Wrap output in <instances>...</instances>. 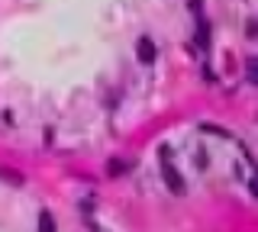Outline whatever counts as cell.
I'll return each instance as SVG.
<instances>
[{
	"mask_svg": "<svg viewBox=\"0 0 258 232\" xmlns=\"http://www.w3.org/2000/svg\"><path fill=\"white\" fill-rule=\"evenodd\" d=\"M200 132H213V135H223V139H229V132L220 129V126H213V123H204V126H200Z\"/></svg>",
	"mask_w": 258,
	"mask_h": 232,
	"instance_id": "5",
	"label": "cell"
},
{
	"mask_svg": "<svg viewBox=\"0 0 258 232\" xmlns=\"http://www.w3.org/2000/svg\"><path fill=\"white\" fill-rule=\"evenodd\" d=\"M136 58H139L142 65H155L158 49H155V42H152L149 36H139V42H136Z\"/></svg>",
	"mask_w": 258,
	"mask_h": 232,
	"instance_id": "1",
	"label": "cell"
},
{
	"mask_svg": "<svg viewBox=\"0 0 258 232\" xmlns=\"http://www.w3.org/2000/svg\"><path fill=\"white\" fill-rule=\"evenodd\" d=\"M0 181L13 184V187H23V174H16V171H10V168H4V165H0Z\"/></svg>",
	"mask_w": 258,
	"mask_h": 232,
	"instance_id": "3",
	"label": "cell"
},
{
	"mask_svg": "<svg viewBox=\"0 0 258 232\" xmlns=\"http://www.w3.org/2000/svg\"><path fill=\"white\" fill-rule=\"evenodd\" d=\"M39 232H58V229H55V219H52V213H48V210L39 213Z\"/></svg>",
	"mask_w": 258,
	"mask_h": 232,
	"instance_id": "4",
	"label": "cell"
},
{
	"mask_svg": "<svg viewBox=\"0 0 258 232\" xmlns=\"http://www.w3.org/2000/svg\"><path fill=\"white\" fill-rule=\"evenodd\" d=\"M255 65H258L255 58H248V61H245V74H248V81H252V84L258 81V68H255Z\"/></svg>",
	"mask_w": 258,
	"mask_h": 232,
	"instance_id": "6",
	"label": "cell"
},
{
	"mask_svg": "<svg viewBox=\"0 0 258 232\" xmlns=\"http://www.w3.org/2000/svg\"><path fill=\"white\" fill-rule=\"evenodd\" d=\"M110 174H113V178H119V174H126V165H123V162H110Z\"/></svg>",
	"mask_w": 258,
	"mask_h": 232,
	"instance_id": "7",
	"label": "cell"
},
{
	"mask_svg": "<svg viewBox=\"0 0 258 232\" xmlns=\"http://www.w3.org/2000/svg\"><path fill=\"white\" fill-rule=\"evenodd\" d=\"M161 178H165V184H168V190H171V194H184V178L177 174V168L171 162L161 165Z\"/></svg>",
	"mask_w": 258,
	"mask_h": 232,
	"instance_id": "2",
	"label": "cell"
}]
</instances>
